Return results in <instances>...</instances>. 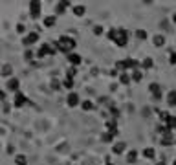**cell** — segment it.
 I'll use <instances>...</instances> for the list:
<instances>
[{"label": "cell", "mask_w": 176, "mask_h": 165, "mask_svg": "<svg viewBox=\"0 0 176 165\" xmlns=\"http://www.w3.org/2000/svg\"><path fill=\"white\" fill-rule=\"evenodd\" d=\"M83 108H84V110H92V108H94V105H92V103H84V105H83Z\"/></svg>", "instance_id": "obj_13"}, {"label": "cell", "mask_w": 176, "mask_h": 165, "mask_svg": "<svg viewBox=\"0 0 176 165\" xmlns=\"http://www.w3.org/2000/svg\"><path fill=\"white\" fill-rule=\"evenodd\" d=\"M136 158H138V152H136V151H130V152L127 154V161H128V163H134Z\"/></svg>", "instance_id": "obj_5"}, {"label": "cell", "mask_w": 176, "mask_h": 165, "mask_svg": "<svg viewBox=\"0 0 176 165\" xmlns=\"http://www.w3.org/2000/svg\"><path fill=\"white\" fill-rule=\"evenodd\" d=\"M143 156H145L147 160H152L154 156H156V152H154V149L149 147V149H143Z\"/></svg>", "instance_id": "obj_3"}, {"label": "cell", "mask_w": 176, "mask_h": 165, "mask_svg": "<svg viewBox=\"0 0 176 165\" xmlns=\"http://www.w3.org/2000/svg\"><path fill=\"white\" fill-rule=\"evenodd\" d=\"M149 90L154 94V96H156V94H162V88H160V84H158V83H152V84L149 86Z\"/></svg>", "instance_id": "obj_4"}, {"label": "cell", "mask_w": 176, "mask_h": 165, "mask_svg": "<svg viewBox=\"0 0 176 165\" xmlns=\"http://www.w3.org/2000/svg\"><path fill=\"white\" fill-rule=\"evenodd\" d=\"M125 151V143H123V141H119V143H116L114 147H112V152L114 154H121Z\"/></svg>", "instance_id": "obj_2"}, {"label": "cell", "mask_w": 176, "mask_h": 165, "mask_svg": "<svg viewBox=\"0 0 176 165\" xmlns=\"http://www.w3.org/2000/svg\"><path fill=\"white\" fill-rule=\"evenodd\" d=\"M172 165H176V161H174V163H172Z\"/></svg>", "instance_id": "obj_20"}, {"label": "cell", "mask_w": 176, "mask_h": 165, "mask_svg": "<svg viewBox=\"0 0 176 165\" xmlns=\"http://www.w3.org/2000/svg\"><path fill=\"white\" fill-rule=\"evenodd\" d=\"M158 165H165V163H163V161H160V163H158Z\"/></svg>", "instance_id": "obj_18"}, {"label": "cell", "mask_w": 176, "mask_h": 165, "mask_svg": "<svg viewBox=\"0 0 176 165\" xmlns=\"http://www.w3.org/2000/svg\"><path fill=\"white\" fill-rule=\"evenodd\" d=\"M172 20H174V22H176V15H174V17H172Z\"/></svg>", "instance_id": "obj_19"}, {"label": "cell", "mask_w": 176, "mask_h": 165, "mask_svg": "<svg viewBox=\"0 0 176 165\" xmlns=\"http://www.w3.org/2000/svg\"><path fill=\"white\" fill-rule=\"evenodd\" d=\"M132 79H134V81H140V79H141V74H134V77H132Z\"/></svg>", "instance_id": "obj_16"}, {"label": "cell", "mask_w": 176, "mask_h": 165, "mask_svg": "<svg viewBox=\"0 0 176 165\" xmlns=\"http://www.w3.org/2000/svg\"><path fill=\"white\" fill-rule=\"evenodd\" d=\"M167 103H169V106H176V90H171V92H169Z\"/></svg>", "instance_id": "obj_1"}, {"label": "cell", "mask_w": 176, "mask_h": 165, "mask_svg": "<svg viewBox=\"0 0 176 165\" xmlns=\"http://www.w3.org/2000/svg\"><path fill=\"white\" fill-rule=\"evenodd\" d=\"M172 143V138H171V134H165L163 138H162V145H165V147H169Z\"/></svg>", "instance_id": "obj_6"}, {"label": "cell", "mask_w": 176, "mask_h": 165, "mask_svg": "<svg viewBox=\"0 0 176 165\" xmlns=\"http://www.w3.org/2000/svg\"><path fill=\"white\" fill-rule=\"evenodd\" d=\"M108 165H110V163H108Z\"/></svg>", "instance_id": "obj_21"}, {"label": "cell", "mask_w": 176, "mask_h": 165, "mask_svg": "<svg viewBox=\"0 0 176 165\" xmlns=\"http://www.w3.org/2000/svg\"><path fill=\"white\" fill-rule=\"evenodd\" d=\"M68 103H70V105H77V103H79V97L74 94V96H70V97H68Z\"/></svg>", "instance_id": "obj_9"}, {"label": "cell", "mask_w": 176, "mask_h": 165, "mask_svg": "<svg viewBox=\"0 0 176 165\" xmlns=\"http://www.w3.org/2000/svg\"><path fill=\"white\" fill-rule=\"evenodd\" d=\"M121 83H128V77L127 75H121Z\"/></svg>", "instance_id": "obj_17"}, {"label": "cell", "mask_w": 176, "mask_h": 165, "mask_svg": "<svg viewBox=\"0 0 176 165\" xmlns=\"http://www.w3.org/2000/svg\"><path fill=\"white\" fill-rule=\"evenodd\" d=\"M167 129H176V117H174V116H169V119H167Z\"/></svg>", "instance_id": "obj_8"}, {"label": "cell", "mask_w": 176, "mask_h": 165, "mask_svg": "<svg viewBox=\"0 0 176 165\" xmlns=\"http://www.w3.org/2000/svg\"><path fill=\"white\" fill-rule=\"evenodd\" d=\"M136 37L143 40V39H147V31H143V30H138V31H136Z\"/></svg>", "instance_id": "obj_10"}, {"label": "cell", "mask_w": 176, "mask_h": 165, "mask_svg": "<svg viewBox=\"0 0 176 165\" xmlns=\"http://www.w3.org/2000/svg\"><path fill=\"white\" fill-rule=\"evenodd\" d=\"M171 64H176V53L171 55Z\"/></svg>", "instance_id": "obj_15"}, {"label": "cell", "mask_w": 176, "mask_h": 165, "mask_svg": "<svg viewBox=\"0 0 176 165\" xmlns=\"http://www.w3.org/2000/svg\"><path fill=\"white\" fill-rule=\"evenodd\" d=\"M70 61H72V62H79V55H72Z\"/></svg>", "instance_id": "obj_14"}, {"label": "cell", "mask_w": 176, "mask_h": 165, "mask_svg": "<svg viewBox=\"0 0 176 165\" xmlns=\"http://www.w3.org/2000/svg\"><path fill=\"white\" fill-rule=\"evenodd\" d=\"M169 116H171L169 112H160V119H162V121H167V119H169Z\"/></svg>", "instance_id": "obj_11"}, {"label": "cell", "mask_w": 176, "mask_h": 165, "mask_svg": "<svg viewBox=\"0 0 176 165\" xmlns=\"http://www.w3.org/2000/svg\"><path fill=\"white\" fill-rule=\"evenodd\" d=\"M150 66H152V61L150 59H145L143 61V68H150Z\"/></svg>", "instance_id": "obj_12"}, {"label": "cell", "mask_w": 176, "mask_h": 165, "mask_svg": "<svg viewBox=\"0 0 176 165\" xmlns=\"http://www.w3.org/2000/svg\"><path fill=\"white\" fill-rule=\"evenodd\" d=\"M154 44H156V46H163L165 44V37L163 35H156V37H154Z\"/></svg>", "instance_id": "obj_7"}]
</instances>
